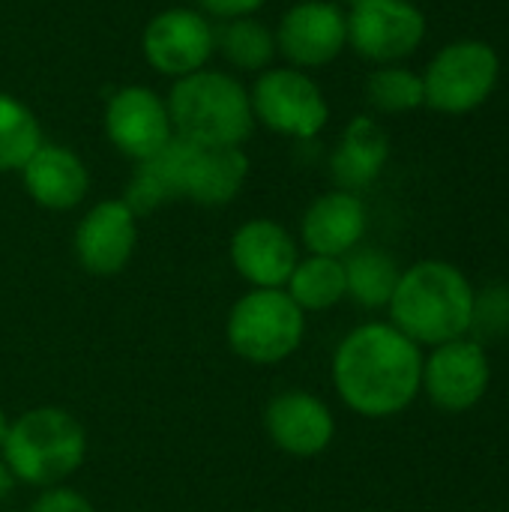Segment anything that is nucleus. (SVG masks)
<instances>
[{
	"label": "nucleus",
	"mask_w": 509,
	"mask_h": 512,
	"mask_svg": "<svg viewBox=\"0 0 509 512\" xmlns=\"http://www.w3.org/2000/svg\"><path fill=\"white\" fill-rule=\"evenodd\" d=\"M333 384L342 402L363 417L405 411L423 387L420 345L393 324H363L333 357Z\"/></svg>",
	"instance_id": "obj_1"
},
{
	"label": "nucleus",
	"mask_w": 509,
	"mask_h": 512,
	"mask_svg": "<svg viewBox=\"0 0 509 512\" xmlns=\"http://www.w3.org/2000/svg\"><path fill=\"white\" fill-rule=\"evenodd\" d=\"M393 327L417 345H444L471 330L474 291L447 261H423L399 276L390 297Z\"/></svg>",
	"instance_id": "obj_2"
},
{
	"label": "nucleus",
	"mask_w": 509,
	"mask_h": 512,
	"mask_svg": "<svg viewBox=\"0 0 509 512\" xmlns=\"http://www.w3.org/2000/svg\"><path fill=\"white\" fill-rule=\"evenodd\" d=\"M168 117L174 135L201 147H240L255 126L243 84L210 69L177 78L168 99Z\"/></svg>",
	"instance_id": "obj_3"
},
{
	"label": "nucleus",
	"mask_w": 509,
	"mask_h": 512,
	"mask_svg": "<svg viewBox=\"0 0 509 512\" xmlns=\"http://www.w3.org/2000/svg\"><path fill=\"white\" fill-rule=\"evenodd\" d=\"M3 465L30 486H54L81 468L87 441L78 420L63 408H33L9 423Z\"/></svg>",
	"instance_id": "obj_4"
},
{
	"label": "nucleus",
	"mask_w": 509,
	"mask_h": 512,
	"mask_svg": "<svg viewBox=\"0 0 509 512\" xmlns=\"http://www.w3.org/2000/svg\"><path fill=\"white\" fill-rule=\"evenodd\" d=\"M303 339V309L282 288H255L228 318L231 348L252 363H279Z\"/></svg>",
	"instance_id": "obj_5"
},
{
	"label": "nucleus",
	"mask_w": 509,
	"mask_h": 512,
	"mask_svg": "<svg viewBox=\"0 0 509 512\" xmlns=\"http://www.w3.org/2000/svg\"><path fill=\"white\" fill-rule=\"evenodd\" d=\"M501 60L492 45L465 39L435 54L423 75L426 102L444 114H465L483 105L498 84Z\"/></svg>",
	"instance_id": "obj_6"
},
{
	"label": "nucleus",
	"mask_w": 509,
	"mask_h": 512,
	"mask_svg": "<svg viewBox=\"0 0 509 512\" xmlns=\"http://www.w3.org/2000/svg\"><path fill=\"white\" fill-rule=\"evenodd\" d=\"M165 153L171 162L177 198H192L204 207L228 204L249 174V159L240 147H201L171 135Z\"/></svg>",
	"instance_id": "obj_7"
},
{
	"label": "nucleus",
	"mask_w": 509,
	"mask_h": 512,
	"mask_svg": "<svg viewBox=\"0 0 509 512\" xmlns=\"http://www.w3.org/2000/svg\"><path fill=\"white\" fill-rule=\"evenodd\" d=\"M255 120L267 129L312 138L327 126L330 108L321 96V87L300 69H267L249 96Z\"/></svg>",
	"instance_id": "obj_8"
},
{
	"label": "nucleus",
	"mask_w": 509,
	"mask_h": 512,
	"mask_svg": "<svg viewBox=\"0 0 509 512\" xmlns=\"http://www.w3.org/2000/svg\"><path fill=\"white\" fill-rule=\"evenodd\" d=\"M426 36L423 12L408 0H363L348 15V42L369 60H399Z\"/></svg>",
	"instance_id": "obj_9"
},
{
	"label": "nucleus",
	"mask_w": 509,
	"mask_h": 512,
	"mask_svg": "<svg viewBox=\"0 0 509 512\" xmlns=\"http://www.w3.org/2000/svg\"><path fill=\"white\" fill-rule=\"evenodd\" d=\"M141 48L156 72L186 78L204 69L210 60L216 48V30L192 9H165L147 24Z\"/></svg>",
	"instance_id": "obj_10"
},
{
	"label": "nucleus",
	"mask_w": 509,
	"mask_h": 512,
	"mask_svg": "<svg viewBox=\"0 0 509 512\" xmlns=\"http://www.w3.org/2000/svg\"><path fill=\"white\" fill-rule=\"evenodd\" d=\"M105 132L120 153L144 162L159 153L174 135L168 102H162L150 87L141 84L120 87L105 108Z\"/></svg>",
	"instance_id": "obj_11"
},
{
	"label": "nucleus",
	"mask_w": 509,
	"mask_h": 512,
	"mask_svg": "<svg viewBox=\"0 0 509 512\" xmlns=\"http://www.w3.org/2000/svg\"><path fill=\"white\" fill-rule=\"evenodd\" d=\"M423 387L429 399L444 411L474 408L489 387V357L483 345L453 339L435 348L423 363Z\"/></svg>",
	"instance_id": "obj_12"
},
{
	"label": "nucleus",
	"mask_w": 509,
	"mask_h": 512,
	"mask_svg": "<svg viewBox=\"0 0 509 512\" xmlns=\"http://www.w3.org/2000/svg\"><path fill=\"white\" fill-rule=\"evenodd\" d=\"M348 45V18L339 6L324 0H306L291 6L276 33V48L294 66H324Z\"/></svg>",
	"instance_id": "obj_13"
},
{
	"label": "nucleus",
	"mask_w": 509,
	"mask_h": 512,
	"mask_svg": "<svg viewBox=\"0 0 509 512\" xmlns=\"http://www.w3.org/2000/svg\"><path fill=\"white\" fill-rule=\"evenodd\" d=\"M135 213L126 201L96 204L75 231V255L93 276H114L126 267L135 249Z\"/></svg>",
	"instance_id": "obj_14"
},
{
	"label": "nucleus",
	"mask_w": 509,
	"mask_h": 512,
	"mask_svg": "<svg viewBox=\"0 0 509 512\" xmlns=\"http://www.w3.org/2000/svg\"><path fill=\"white\" fill-rule=\"evenodd\" d=\"M231 261L255 288H282L297 267V246L282 225L270 219H252L237 228L231 240Z\"/></svg>",
	"instance_id": "obj_15"
},
{
	"label": "nucleus",
	"mask_w": 509,
	"mask_h": 512,
	"mask_svg": "<svg viewBox=\"0 0 509 512\" xmlns=\"http://www.w3.org/2000/svg\"><path fill=\"white\" fill-rule=\"evenodd\" d=\"M273 444L291 456H318L330 447L336 423L327 405L303 390L276 396L264 414Z\"/></svg>",
	"instance_id": "obj_16"
},
{
	"label": "nucleus",
	"mask_w": 509,
	"mask_h": 512,
	"mask_svg": "<svg viewBox=\"0 0 509 512\" xmlns=\"http://www.w3.org/2000/svg\"><path fill=\"white\" fill-rule=\"evenodd\" d=\"M21 177L27 195L48 210H72L84 201L90 186L84 162L60 144H39L21 168Z\"/></svg>",
	"instance_id": "obj_17"
},
{
	"label": "nucleus",
	"mask_w": 509,
	"mask_h": 512,
	"mask_svg": "<svg viewBox=\"0 0 509 512\" xmlns=\"http://www.w3.org/2000/svg\"><path fill=\"white\" fill-rule=\"evenodd\" d=\"M366 231V210L354 192L321 195L303 216V243L312 255L342 258L357 249Z\"/></svg>",
	"instance_id": "obj_18"
},
{
	"label": "nucleus",
	"mask_w": 509,
	"mask_h": 512,
	"mask_svg": "<svg viewBox=\"0 0 509 512\" xmlns=\"http://www.w3.org/2000/svg\"><path fill=\"white\" fill-rule=\"evenodd\" d=\"M390 153L387 144V132L372 120V117H354L342 135L339 150L330 159V171L333 180L345 189V192H357L366 189L384 168Z\"/></svg>",
	"instance_id": "obj_19"
},
{
	"label": "nucleus",
	"mask_w": 509,
	"mask_h": 512,
	"mask_svg": "<svg viewBox=\"0 0 509 512\" xmlns=\"http://www.w3.org/2000/svg\"><path fill=\"white\" fill-rule=\"evenodd\" d=\"M345 267V294H351L366 309L390 306V297L399 285L396 261L381 249H357L342 261Z\"/></svg>",
	"instance_id": "obj_20"
},
{
	"label": "nucleus",
	"mask_w": 509,
	"mask_h": 512,
	"mask_svg": "<svg viewBox=\"0 0 509 512\" xmlns=\"http://www.w3.org/2000/svg\"><path fill=\"white\" fill-rule=\"evenodd\" d=\"M288 297L300 309H330L345 297V267L339 258L312 255L306 261H297L291 279H288Z\"/></svg>",
	"instance_id": "obj_21"
},
{
	"label": "nucleus",
	"mask_w": 509,
	"mask_h": 512,
	"mask_svg": "<svg viewBox=\"0 0 509 512\" xmlns=\"http://www.w3.org/2000/svg\"><path fill=\"white\" fill-rule=\"evenodd\" d=\"M42 129L27 105L0 93V171H21L39 150Z\"/></svg>",
	"instance_id": "obj_22"
},
{
	"label": "nucleus",
	"mask_w": 509,
	"mask_h": 512,
	"mask_svg": "<svg viewBox=\"0 0 509 512\" xmlns=\"http://www.w3.org/2000/svg\"><path fill=\"white\" fill-rule=\"evenodd\" d=\"M216 45L222 48V54L228 57V63H234L237 69H264L273 54H276V36L255 18H231L219 36Z\"/></svg>",
	"instance_id": "obj_23"
},
{
	"label": "nucleus",
	"mask_w": 509,
	"mask_h": 512,
	"mask_svg": "<svg viewBox=\"0 0 509 512\" xmlns=\"http://www.w3.org/2000/svg\"><path fill=\"white\" fill-rule=\"evenodd\" d=\"M366 93H369V102L387 114L411 111V108H420L426 102L423 78L411 69H402V66L375 69L366 81Z\"/></svg>",
	"instance_id": "obj_24"
},
{
	"label": "nucleus",
	"mask_w": 509,
	"mask_h": 512,
	"mask_svg": "<svg viewBox=\"0 0 509 512\" xmlns=\"http://www.w3.org/2000/svg\"><path fill=\"white\" fill-rule=\"evenodd\" d=\"M471 327L483 336H504L509 330V288L495 285L483 294H474V315Z\"/></svg>",
	"instance_id": "obj_25"
},
{
	"label": "nucleus",
	"mask_w": 509,
	"mask_h": 512,
	"mask_svg": "<svg viewBox=\"0 0 509 512\" xmlns=\"http://www.w3.org/2000/svg\"><path fill=\"white\" fill-rule=\"evenodd\" d=\"M30 512H93V507L72 489H48L36 498Z\"/></svg>",
	"instance_id": "obj_26"
},
{
	"label": "nucleus",
	"mask_w": 509,
	"mask_h": 512,
	"mask_svg": "<svg viewBox=\"0 0 509 512\" xmlns=\"http://www.w3.org/2000/svg\"><path fill=\"white\" fill-rule=\"evenodd\" d=\"M204 12L216 15V18H246L252 15L258 6H264V0H195Z\"/></svg>",
	"instance_id": "obj_27"
},
{
	"label": "nucleus",
	"mask_w": 509,
	"mask_h": 512,
	"mask_svg": "<svg viewBox=\"0 0 509 512\" xmlns=\"http://www.w3.org/2000/svg\"><path fill=\"white\" fill-rule=\"evenodd\" d=\"M9 489H12V474H9V468L0 462V501L9 495Z\"/></svg>",
	"instance_id": "obj_28"
},
{
	"label": "nucleus",
	"mask_w": 509,
	"mask_h": 512,
	"mask_svg": "<svg viewBox=\"0 0 509 512\" xmlns=\"http://www.w3.org/2000/svg\"><path fill=\"white\" fill-rule=\"evenodd\" d=\"M6 435H9V420H6V414H3V408H0V447H3V441H6Z\"/></svg>",
	"instance_id": "obj_29"
},
{
	"label": "nucleus",
	"mask_w": 509,
	"mask_h": 512,
	"mask_svg": "<svg viewBox=\"0 0 509 512\" xmlns=\"http://www.w3.org/2000/svg\"><path fill=\"white\" fill-rule=\"evenodd\" d=\"M342 3H351V6H357V3H363V0H342Z\"/></svg>",
	"instance_id": "obj_30"
}]
</instances>
